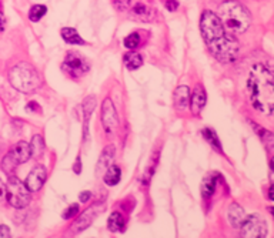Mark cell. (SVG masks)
Masks as SVG:
<instances>
[{"mask_svg": "<svg viewBox=\"0 0 274 238\" xmlns=\"http://www.w3.org/2000/svg\"><path fill=\"white\" fill-rule=\"evenodd\" d=\"M200 32L209 48L210 53L222 63H231L237 59L239 43L224 30L219 16L210 10H204L200 17Z\"/></svg>", "mask_w": 274, "mask_h": 238, "instance_id": "cell-1", "label": "cell"}, {"mask_svg": "<svg viewBox=\"0 0 274 238\" xmlns=\"http://www.w3.org/2000/svg\"><path fill=\"white\" fill-rule=\"evenodd\" d=\"M249 97L256 110L274 113V69L263 63L254 64L247 79Z\"/></svg>", "mask_w": 274, "mask_h": 238, "instance_id": "cell-2", "label": "cell"}, {"mask_svg": "<svg viewBox=\"0 0 274 238\" xmlns=\"http://www.w3.org/2000/svg\"><path fill=\"white\" fill-rule=\"evenodd\" d=\"M219 19L222 20L223 26H226L230 32L240 34L244 33L250 23H251V16L249 10L243 6L242 3L236 0H227L219 6Z\"/></svg>", "mask_w": 274, "mask_h": 238, "instance_id": "cell-3", "label": "cell"}, {"mask_svg": "<svg viewBox=\"0 0 274 238\" xmlns=\"http://www.w3.org/2000/svg\"><path fill=\"white\" fill-rule=\"evenodd\" d=\"M9 80L17 92L22 93H33L42 84L39 73L29 63H19L13 66L9 71Z\"/></svg>", "mask_w": 274, "mask_h": 238, "instance_id": "cell-4", "label": "cell"}, {"mask_svg": "<svg viewBox=\"0 0 274 238\" xmlns=\"http://www.w3.org/2000/svg\"><path fill=\"white\" fill-rule=\"evenodd\" d=\"M6 198L9 204L15 208H25L30 203V191L27 190L26 184L22 183L17 177L10 175L6 184Z\"/></svg>", "mask_w": 274, "mask_h": 238, "instance_id": "cell-5", "label": "cell"}, {"mask_svg": "<svg viewBox=\"0 0 274 238\" xmlns=\"http://www.w3.org/2000/svg\"><path fill=\"white\" fill-rule=\"evenodd\" d=\"M32 157V148L30 144L26 142H19L16 145H13V148L4 156V159L1 161V168L6 174H13V171L16 170L17 166L26 163L27 160Z\"/></svg>", "mask_w": 274, "mask_h": 238, "instance_id": "cell-6", "label": "cell"}, {"mask_svg": "<svg viewBox=\"0 0 274 238\" xmlns=\"http://www.w3.org/2000/svg\"><path fill=\"white\" fill-rule=\"evenodd\" d=\"M240 230H242V233H240L242 237L263 238L267 236V224L263 220V217L258 214L246 217Z\"/></svg>", "mask_w": 274, "mask_h": 238, "instance_id": "cell-7", "label": "cell"}, {"mask_svg": "<svg viewBox=\"0 0 274 238\" xmlns=\"http://www.w3.org/2000/svg\"><path fill=\"white\" fill-rule=\"evenodd\" d=\"M63 69L67 74L72 77H81L89 71V63L81 57L79 53L69 51L66 54L65 62H63Z\"/></svg>", "mask_w": 274, "mask_h": 238, "instance_id": "cell-8", "label": "cell"}, {"mask_svg": "<svg viewBox=\"0 0 274 238\" xmlns=\"http://www.w3.org/2000/svg\"><path fill=\"white\" fill-rule=\"evenodd\" d=\"M101 124L107 134H113L119 127V116L110 98H106L101 104Z\"/></svg>", "mask_w": 274, "mask_h": 238, "instance_id": "cell-9", "label": "cell"}, {"mask_svg": "<svg viewBox=\"0 0 274 238\" xmlns=\"http://www.w3.org/2000/svg\"><path fill=\"white\" fill-rule=\"evenodd\" d=\"M101 211H103V204H93L90 208H87L72 225V231L73 233H80L83 230H86L96 218L97 214L101 213Z\"/></svg>", "mask_w": 274, "mask_h": 238, "instance_id": "cell-10", "label": "cell"}, {"mask_svg": "<svg viewBox=\"0 0 274 238\" xmlns=\"http://www.w3.org/2000/svg\"><path fill=\"white\" fill-rule=\"evenodd\" d=\"M46 178H48V171L43 166H36L32 171L29 173L27 178H26V187L30 192H36L39 191L43 184L46 183Z\"/></svg>", "mask_w": 274, "mask_h": 238, "instance_id": "cell-11", "label": "cell"}, {"mask_svg": "<svg viewBox=\"0 0 274 238\" xmlns=\"http://www.w3.org/2000/svg\"><path fill=\"white\" fill-rule=\"evenodd\" d=\"M206 100H207V97H206L204 89L201 86H197L194 89L193 95H192V100L189 101L190 103V110L194 116L200 114V111L203 110V107L206 106Z\"/></svg>", "mask_w": 274, "mask_h": 238, "instance_id": "cell-12", "label": "cell"}, {"mask_svg": "<svg viewBox=\"0 0 274 238\" xmlns=\"http://www.w3.org/2000/svg\"><path fill=\"white\" fill-rule=\"evenodd\" d=\"M113 159H114V145H107V147L103 150L100 159H99V161H97V166H96L97 174L99 175L104 174V171L112 166Z\"/></svg>", "mask_w": 274, "mask_h": 238, "instance_id": "cell-13", "label": "cell"}, {"mask_svg": "<svg viewBox=\"0 0 274 238\" xmlns=\"http://www.w3.org/2000/svg\"><path fill=\"white\" fill-rule=\"evenodd\" d=\"M227 218H228V222L231 224V227L240 228L243 221L246 220V213H244V210L239 204L233 203L231 206L228 207V210H227Z\"/></svg>", "mask_w": 274, "mask_h": 238, "instance_id": "cell-14", "label": "cell"}, {"mask_svg": "<svg viewBox=\"0 0 274 238\" xmlns=\"http://www.w3.org/2000/svg\"><path fill=\"white\" fill-rule=\"evenodd\" d=\"M174 104L177 109H186L189 106V98H190V90L187 86H180L174 90Z\"/></svg>", "mask_w": 274, "mask_h": 238, "instance_id": "cell-15", "label": "cell"}, {"mask_svg": "<svg viewBox=\"0 0 274 238\" xmlns=\"http://www.w3.org/2000/svg\"><path fill=\"white\" fill-rule=\"evenodd\" d=\"M96 106V97L95 95H89L83 100V111H84V137H87V124H89V119L92 116V113L95 110Z\"/></svg>", "mask_w": 274, "mask_h": 238, "instance_id": "cell-16", "label": "cell"}, {"mask_svg": "<svg viewBox=\"0 0 274 238\" xmlns=\"http://www.w3.org/2000/svg\"><path fill=\"white\" fill-rule=\"evenodd\" d=\"M125 217L119 213V211H114L112 213V215L109 217V221H107V227L112 233H119V231H123L125 230Z\"/></svg>", "mask_w": 274, "mask_h": 238, "instance_id": "cell-17", "label": "cell"}, {"mask_svg": "<svg viewBox=\"0 0 274 238\" xmlns=\"http://www.w3.org/2000/svg\"><path fill=\"white\" fill-rule=\"evenodd\" d=\"M120 177H122V171L117 166H110L104 174H103V180L107 186H116L119 181H120Z\"/></svg>", "mask_w": 274, "mask_h": 238, "instance_id": "cell-18", "label": "cell"}, {"mask_svg": "<svg viewBox=\"0 0 274 238\" xmlns=\"http://www.w3.org/2000/svg\"><path fill=\"white\" fill-rule=\"evenodd\" d=\"M216 184H217V175H209L203 180L201 183V194L204 198H210L213 195V192L216 190Z\"/></svg>", "mask_w": 274, "mask_h": 238, "instance_id": "cell-19", "label": "cell"}, {"mask_svg": "<svg viewBox=\"0 0 274 238\" xmlns=\"http://www.w3.org/2000/svg\"><path fill=\"white\" fill-rule=\"evenodd\" d=\"M62 37H63V40L67 42L69 45H83L84 43V40L80 37V34L76 32L75 29H72V27H65V29H62Z\"/></svg>", "mask_w": 274, "mask_h": 238, "instance_id": "cell-20", "label": "cell"}, {"mask_svg": "<svg viewBox=\"0 0 274 238\" xmlns=\"http://www.w3.org/2000/svg\"><path fill=\"white\" fill-rule=\"evenodd\" d=\"M201 134H203V137L206 139V142L214 148V150H217L219 153H222L223 150H222V144H220V140H219V137H217V134H216V131L214 130H211V128H203V131H201Z\"/></svg>", "mask_w": 274, "mask_h": 238, "instance_id": "cell-21", "label": "cell"}, {"mask_svg": "<svg viewBox=\"0 0 274 238\" xmlns=\"http://www.w3.org/2000/svg\"><path fill=\"white\" fill-rule=\"evenodd\" d=\"M125 64L130 70H137L143 64V57L136 51H130L127 54H125Z\"/></svg>", "mask_w": 274, "mask_h": 238, "instance_id": "cell-22", "label": "cell"}, {"mask_svg": "<svg viewBox=\"0 0 274 238\" xmlns=\"http://www.w3.org/2000/svg\"><path fill=\"white\" fill-rule=\"evenodd\" d=\"M133 15L136 17H139V19H142V20H146V22H149V20L153 19V12L146 4H143V3H137L133 7Z\"/></svg>", "mask_w": 274, "mask_h": 238, "instance_id": "cell-23", "label": "cell"}, {"mask_svg": "<svg viewBox=\"0 0 274 238\" xmlns=\"http://www.w3.org/2000/svg\"><path fill=\"white\" fill-rule=\"evenodd\" d=\"M254 128L260 134V139L264 143V145L267 147V150H274V134H272L270 131H267L264 128L257 127V124H254Z\"/></svg>", "mask_w": 274, "mask_h": 238, "instance_id": "cell-24", "label": "cell"}, {"mask_svg": "<svg viewBox=\"0 0 274 238\" xmlns=\"http://www.w3.org/2000/svg\"><path fill=\"white\" fill-rule=\"evenodd\" d=\"M30 148H32V157H39L45 151V143H43L42 136H34L33 137Z\"/></svg>", "mask_w": 274, "mask_h": 238, "instance_id": "cell-25", "label": "cell"}, {"mask_svg": "<svg viewBox=\"0 0 274 238\" xmlns=\"http://www.w3.org/2000/svg\"><path fill=\"white\" fill-rule=\"evenodd\" d=\"M46 12H48V7H46V6H43V4H36V6H33L32 9H30V12H29V19H30L32 22H39L42 17L46 15Z\"/></svg>", "mask_w": 274, "mask_h": 238, "instance_id": "cell-26", "label": "cell"}, {"mask_svg": "<svg viewBox=\"0 0 274 238\" xmlns=\"http://www.w3.org/2000/svg\"><path fill=\"white\" fill-rule=\"evenodd\" d=\"M139 45H140V36H139L137 33H131V34H129V36L125 39V46L127 48H130V50L136 48Z\"/></svg>", "mask_w": 274, "mask_h": 238, "instance_id": "cell-27", "label": "cell"}, {"mask_svg": "<svg viewBox=\"0 0 274 238\" xmlns=\"http://www.w3.org/2000/svg\"><path fill=\"white\" fill-rule=\"evenodd\" d=\"M77 213H79V206H77V204H72V206H69L65 211H63V218L69 220V218L75 217Z\"/></svg>", "mask_w": 274, "mask_h": 238, "instance_id": "cell-28", "label": "cell"}, {"mask_svg": "<svg viewBox=\"0 0 274 238\" xmlns=\"http://www.w3.org/2000/svg\"><path fill=\"white\" fill-rule=\"evenodd\" d=\"M130 4H131L130 0H114V7H116L117 10H122V12L129 10Z\"/></svg>", "mask_w": 274, "mask_h": 238, "instance_id": "cell-29", "label": "cell"}, {"mask_svg": "<svg viewBox=\"0 0 274 238\" xmlns=\"http://www.w3.org/2000/svg\"><path fill=\"white\" fill-rule=\"evenodd\" d=\"M178 7L177 0H166V9L169 12H176Z\"/></svg>", "mask_w": 274, "mask_h": 238, "instance_id": "cell-30", "label": "cell"}, {"mask_svg": "<svg viewBox=\"0 0 274 238\" xmlns=\"http://www.w3.org/2000/svg\"><path fill=\"white\" fill-rule=\"evenodd\" d=\"M10 236H12V234H10L9 227H6V225H0V238H9Z\"/></svg>", "mask_w": 274, "mask_h": 238, "instance_id": "cell-31", "label": "cell"}, {"mask_svg": "<svg viewBox=\"0 0 274 238\" xmlns=\"http://www.w3.org/2000/svg\"><path fill=\"white\" fill-rule=\"evenodd\" d=\"M92 197V192L90 191H83L80 194V201L81 203H87Z\"/></svg>", "mask_w": 274, "mask_h": 238, "instance_id": "cell-32", "label": "cell"}, {"mask_svg": "<svg viewBox=\"0 0 274 238\" xmlns=\"http://www.w3.org/2000/svg\"><path fill=\"white\" fill-rule=\"evenodd\" d=\"M4 194H6V186H4V184H3V181L0 180V200H3Z\"/></svg>", "mask_w": 274, "mask_h": 238, "instance_id": "cell-33", "label": "cell"}, {"mask_svg": "<svg viewBox=\"0 0 274 238\" xmlns=\"http://www.w3.org/2000/svg\"><path fill=\"white\" fill-rule=\"evenodd\" d=\"M73 168H75V171H76L77 174L80 173V159H77V161H76V166H75Z\"/></svg>", "mask_w": 274, "mask_h": 238, "instance_id": "cell-34", "label": "cell"}, {"mask_svg": "<svg viewBox=\"0 0 274 238\" xmlns=\"http://www.w3.org/2000/svg\"><path fill=\"white\" fill-rule=\"evenodd\" d=\"M3 29H4V17L0 12V32H3Z\"/></svg>", "mask_w": 274, "mask_h": 238, "instance_id": "cell-35", "label": "cell"}, {"mask_svg": "<svg viewBox=\"0 0 274 238\" xmlns=\"http://www.w3.org/2000/svg\"><path fill=\"white\" fill-rule=\"evenodd\" d=\"M269 198L274 201V184L272 186V187H270V189H269Z\"/></svg>", "mask_w": 274, "mask_h": 238, "instance_id": "cell-36", "label": "cell"}, {"mask_svg": "<svg viewBox=\"0 0 274 238\" xmlns=\"http://www.w3.org/2000/svg\"><path fill=\"white\" fill-rule=\"evenodd\" d=\"M270 167H272V170L274 171V157L272 159V163H270Z\"/></svg>", "mask_w": 274, "mask_h": 238, "instance_id": "cell-37", "label": "cell"}, {"mask_svg": "<svg viewBox=\"0 0 274 238\" xmlns=\"http://www.w3.org/2000/svg\"><path fill=\"white\" fill-rule=\"evenodd\" d=\"M269 211H270V213H272V214L274 215V208H273V207H270V208H269Z\"/></svg>", "mask_w": 274, "mask_h": 238, "instance_id": "cell-38", "label": "cell"}]
</instances>
